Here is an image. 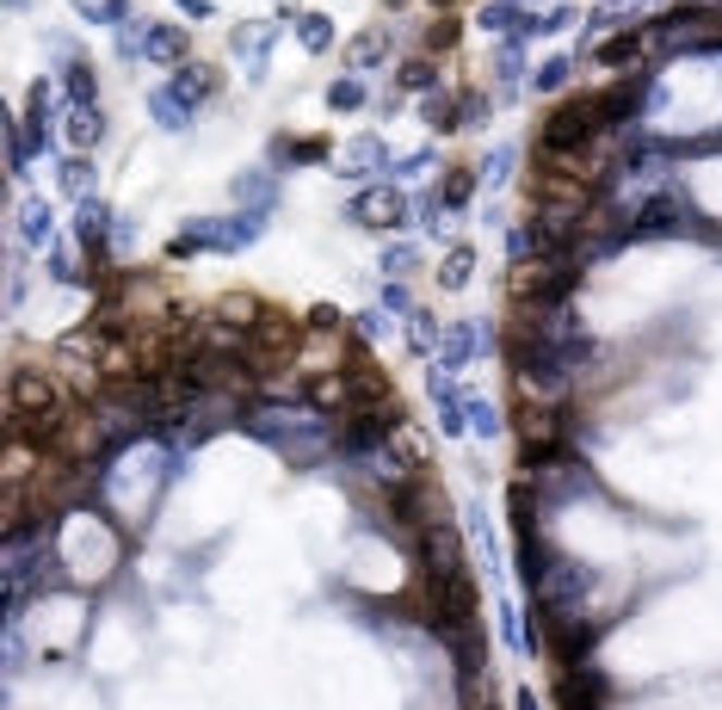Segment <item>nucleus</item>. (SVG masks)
<instances>
[{
    "label": "nucleus",
    "instance_id": "5",
    "mask_svg": "<svg viewBox=\"0 0 722 710\" xmlns=\"http://www.w3.org/2000/svg\"><path fill=\"white\" fill-rule=\"evenodd\" d=\"M352 223L359 229H396L401 216H408V198H401V186H371V192L352 198Z\"/></svg>",
    "mask_w": 722,
    "mask_h": 710
},
{
    "label": "nucleus",
    "instance_id": "32",
    "mask_svg": "<svg viewBox=\"0 0 722 710\" xmlns=\"http://www.w3.org/2000/svg\"><path fill=\"white\" fill-rule=\"evenodd\" d=\"M495 75H500V87H513V80L525 75V38H507V43H500Z\"/></svg>",
    "mask_w": 722,
    "mask_h": 710
},
{
    "label": "nucleus",
    "instance_id": "18",
    "mask_svg": "<svg viewBox=\"0 0 722 710\" xmlns=\"http://www.w3.org/2000/svg\"><path fill=\"white\" fill-rule=\"evenodd\" d=\"M69 142H75V154L99 149V142H105V112H99V105H75V112H69Z\"/></svg>",
    "mask_w": 722,
    "mask_h": 710
},
{
    "label": "nucleus",
    "instance_id": "13",
    "mask_svg": "<svg viewBox=\"0 0 722 710\" xmlns=\"http://www.w3.org/2000/svg\"><path fill=\"white\" fill-rule=\"evenodd\" d=\"M142 62H161V68H179L191 62V43L179 25H149V38H142Z\"/></svg>",
    "mask_w": 722,
    "mask_h": 710
},
{
    "label": "nucleus",
    "instance_id": "45",
    "mask_svg": "<svg viewBox=\"0 0 722 710\" xmlns=\"http://www.w3.org/2000/svg\"><path fill=\"white\" fill-rule=\"evenodd\" d=\"M309 327H340V309H327V303H322L315 315H309Z\"/></svg>",
    "mask_w": 722,
    "mask_h": 710
},
{
    "label": "nucleus",
    "instance_id": "31",
    "mask_svg": "<svg viewBox=\"0 0 722 710\" xmlns=\"http://www.w3.org/2000/svg\"><path fill=\"white\" fill-rule=\"evenodd\" d=\"M414 266H420V248H414V241H389V248H383V278H408Z\"/></svg>",
    "mask_w": 722,
    "mask_h": 710
},
{
    "label": "nucleus",
    "instance_id": "16",
    "mask_svg": "<svg viewBox=\"0 0 722 710\" xmlns=\"http://www.w3.org/2000/svg\"><path fill=\"white\" fill-rule=\"evenodd\" d=\"M383 57H389V32H359V38L346 43V62H352V75H371V68H383Z\"/></svg>",
    "mask_w": 722,
    "mask_h": 710
},
{
    "label": "nucleus",
    "instance_id": "21",
    "mask_svg": "<svg viewBox=\"0 0 722 710\" xmlns=\"http://www.w3.org/2000/svg\"><path fill=\"white\" fill-rule=\"evenodd\" d=\"M62 94L75 99V105H99V75H94V62L69 57V68H62Z\"/></svg>",
    "mask_w": 722,
    "mask_h": 710
},
{
    "label": "nucleus",
    "instance_id": "2",
    "mask_svg": "<svg viewBox=\"0 0 722 710\" xmlns=\"http://www.w3.org/2000/svg\"><path fill=\"white\" fill-rule=\"evenodd\" d=\"M513 426H519V445H525V463H532V470L569 463L574 426H569V414H562V402H525Z\"/></svg>",
    "mask_w": 722,
    "mask_h": 710
},
{
    "label": "nucleus",
    "instance_id": "7",
    "mask_svg": "<svg viewBox=\"0 0 722 710\" xmlns=\"http://www.w3.org/2000/svg\"><path fill=\"white\" fill-rule=\"evenodd\" d=\"M643 99H648V75H618L599 94V112H606V130L611 124H630V117L643 112Z\"/></svg>",
    "mask_w": 722,
    "mask_h": 710
},
{
    "label": "nucleus",
    "instance_id": "19",
    "mask_svg": "<svg viewBox=\"0 0 722 710\" xmlns=\"http://www.w3.org/2000/svg\"><path fill=\"white\" fill-rule=\"evenodd\" d=\"M593 62H606V68L630 75V62H643V32H618V38H606L599 50H593Z\"/></svg>",
    "mask_w": 722,
    "mask_h": 710
},
{
    "label": "nucleus",
    "instance_id": "26",
    "mask_svg": "<svg viewBox=\"0 0 722 710\" xmlns=\"http://www.w3.org/2000/svg\"><path fill=\"white\" fill-rule=\"evenodd\" d=\"M285 25H297L303 50H327V43H334V25H327L322 13H285Z\"/></svg>",
    "mask_w": 722,
    "mask_h": 710
},
{
    "label": "nucleus",
    "instance_id": "9",
    "mask_svg": "<svg viewBox=\"0 0 722 710\" xmlns=\"http://www.w3.org/2000/svg\"><path fill=\"white\" fill-rule=\"evenodd\" d=\"M475 25L495 32V38H532V13H525L519 0H482V7H475Z\"/></svg>",
    "mask_w": 722,
    "mask_h": 710
},
{
    "label": "nucleus",
    "instance_id": "20",
    "mask_svg": "<svg viewBox=\"0 0 722 710\" xmlns=\"http://www.w3.org/2000/svg\"><path fill=\"white\" fill-rule=\"evenodd\" d=\"M315 154H327L322 136H272V167H303Z\"/></svg>",
    "mask_w": 722,
    "mask_h": 710
},
{
    "label": "nucleus",
    "instance_id": "40",
    "mask_svg": "<svg viewBox=\"0 0 722 710\" xmlns=\"http://www.w3.org/2000/svg\"><path fill=\"white\" fill-rule=\"evenodd\" d=\"M50 278H62V285H80V266L69 248H50Z\"/></svg>",
    "mask_w": 722,
    "mask_h": 710
},
{
    "label": "nucleus",
    "instance_id": "22",
    "mask_svg": "<svg viewBox=\"0 0 722 710\" xmlns=\"http://www.w3.org/2000/svg\"><path fill=\"white\" fill-rule=\"evenodd\" d=\"M57 186H62L69 198H94V186H99L94 161H87V154H69V161L57 167Z\"/></svg>",
    "mask_w": 722,
    "mask_h": 710
},
{
    "label": "nucleus",
    "instance_id": "11",
    "mask_svg": "<svg viewBox=\"0 0 722 710\" xmlns=\"http://www.w3.org/2000/svg\"><path fill=\"white\" fill-rule=\"evenodd\" d=\"M112 204L105 198H80V211H75V235H80V248H94V253H105V241H112Z\"/></svg>",
    "mask_w": 722,
    "mask_h": 710
},
{
    "label": "nucleus",
    "instance_id": "46",
    "mask_svg": "<svg viewBox=\"0 0 722 710\" xmlns=\"http://www.w3.org/2000/svg\"><path fill=\"white\" fill-rule=\"evenodd\" d=\"M606 7H618V13H648L655 0H606Z\"/></svg>",
    "mask_w": 722,
    "mask_h": 710
},
{
    "label": "nucleus",
    "instance_id": "10",
    "mask_svg": "<svg viewBox=\"0 0 722 710\" xmlns=\"http://www.w3.org/2000/svg\"><path fill=\"white\" fill-rule=\"evenodd\" d=\"M167 87H173L179 99H186V105H204V99H216V94H223V75H216L210 62H179Z\"/></svg>",
    "mask_w": 722,
    "mask_h": 710
},
{
    "label": "nucleus",
    "instance_id": "14",
    "mask_svg": "<svg viewBox=\"0 0 722 710\" xmlns=\"http://www.w3.org/2000/svg\"><path fill=\"white\" fill-rule=\"evenodd\" d=\"M272 38H278V25H272V20H248V25H235V32H228V43H235V57H248V62H253V75L266 68V57H272Z\"/></svg>",
    "mask_w": 722,
    "mask_h": 710
},
{
    "label": "nucleus",
    "instance_id": "38",
    "mask_svg": "<svg viewBox=\"0 0 722 710\" xmlns=\"http://www.w3.org/2000/svg\"><path fill=\"white\" fill-rule=\"evenodd\" d=\"M438 334H445V327H433V315H426V309H414V322H408V340H414L420 352H426V346L438 352Z\"/></svg>",
    "mask_w": 722,
    "mask_h": 710
},
{
    "label": "nucleus",
    "instance_id": "49",
    "mask_svg": "<svg viewBox=\"0 0 722 710\" xmlns=\"http://www.w3.org/2000/svg\"><path fill=\"white\" fill-rule=\"evenodd\" d=\"M433 7H451V0H433Z\"/></svg>",
    "mask_w": 722,
    "mask_h": 710
},
{
    "label": "nucleus",
    "instance_id": "28",
    "mask_svg": "<svg viewBox=\"0 0 722 710\" xmlns=\"http://www.w3.org/2000/svg\"><path fill=\"white\" fill-rule=\"evenodd\" d=\"M20 229H25V241H32V248H50V235H57V216H50V204H25Z\"/></svg>",
    "mask_w": 722,
    "mask_h": 710
},
{
    "label": "nucleus",
    "instance_id": "30",
    "mask_svg": "<svg viewBox=\"0 0 722 710\" xmlns=\"http://www.w3.org/2000/svg\"><path fill=\"white\" fill-rule=\"evenodd\" d=\"M463 421H470L475 439H495V433H500V414L482 402V396H463Z\"/></svg>",
    "mask_w": 722,
    "mask_h": 710
},
{
    "label": "nucleus",
    "instance_id": "1",
    "mask_svg": "<svg viewBox=\"0 0 722 710\" xmlns=\"http://www.w3.org/2000/svg\"><path fill=\"white\" fill-rule=\"evenodd\" d=\"M606 130L599 94H569L544 124H537V154H587V142Z\"/></svg>",
    "mask_w": 722,
    "mask_h": 710
},
{
    "label": "nucleus",
    "instance_id": "42",
    "mask_svg": "<svg viewBox=\"0 0 722 710\" xmlns=\"http://www.w3.org/2000/svg\"><path fill=\"white\" fill-rule=\"evenodd\" d=\"M463 124H488V94H463Z\"/></svg>",
    "mask_w": 722,
    "mask_h": 710
},
{
    "label": "nucleus",
    "instance_id": "36",
    "mask_svg": "<svg viewBox=\"0 0 722 710\" xmlns=\"http://www.w3.org/2000/svg\"><path fill=\"white\" fill-rule=\"evenodd\" d=\"M457 32H463V25H457L451 13L426 20V57H433V50H457Z\"/></svg>",
    "mask_w": 722,
    "mask_h": 710
},
{
    "label": "nucleus",
    "instance_id": "29",
    "mask_svg": "<svg viewBox=\"0 0 722 710\" xmlns=\"http://www.w3.org/2000/svg\"><path fill=\"white\" fill-rule=\"evenodd\" d=\"M235 198H241L248 211H272V179L266 173H241V179H235Z\"/></svg>",
    "mask_w": 722,
    "mask_h": 710
},
{
    "label": "nucleus",
    "instance_id": "43",
    "mask_svg": "<svg viewBox=\"0 0 722 710\" xmlns=\"http://www.w3.org/2000/svg\"><path fill=\"white\" fill-rule=\"evenodd\" d=\"M142 38H149V32H136V25H117V50H124V57H136V50H142Z\"/></svg>",
    "mask_w": 722,
    "mask_h": 710
},
{
    "label": "nucleus",
    "instance_id": "44",
    "mask_svg": "<svg viewBox=\"0 0 722 710\" xmlns=\"http://www.w3.org/2000/svg\"><path fill=\"white\" fill-rule=\"evenodd\" d=\"M173 7H179V13H191V20H210V13H216L210 0H173Z\"/></svg>",
    "mask_w": 722,
    "mask_h": 710
},
{
    "label": "nucleus",
    "instance_id": "48",
    "mask_svg": "<svg viewBox=\"0 0 722 710\" xmlns=\"http://www.w3.org/2000/svg\"><path fill=\"white\" fill-rule=\"evenodd\" d=\"M383 7H389V13H401V7H408V0H383Z\"/></svg>",
    "mask_w": 722,
    "mask_h": 710
},
{
    "label": "nucleus",
    "instance_id": "3",
    "mask_svg": "<svg viewBox=\"0 0 722 710\" xmlns=\"http://www.w3.org/2000/svg\"><path fill=\"white\" fill-rule=\"evenodd\" d=\"M581 278H587V266L574 253L525 260V266H513V297H519V309H550V303H569Z\"/></svg>",
    "mask_w": 722,
    "mask_h": 710
},
{
    "label": "nucleus",
    "instance_id": "47",
    "mask_svg": "<svg viewBox=\"0 0 722 710\" xmlns=\"http://www.w3.org/2000/svg\"><path fill=\"white\" fill-rule=\"evenodd\" d=\"M513 705H519V710H544V705H537V692H519Z\"/></svg>",
    "mask_w": 722,
    "mask_h": 710
},
{
    "label": "nucleus",
    "instance_id": "6",
    "mask_svg": "<svg viewBox=\"0 0 722 710\" xmlns=\"http://www.w3.org/2000/svg\"><path fill=\"white\" fill-rule=\"evenodd\" d=\"M495 340L488 334V322H451L445 334H438V365L445 371H463V365H475L482 359V346Z\"/></svg>",
    "mask_w": 722,
    "mask_h": 710
},
{
    "label": "nucleus",
    "instance_id": "33",
    "mask_svg": "<svg viewBox=\"0 0 722 710\" xmlns=\"http://www.w3.org/2000/svg\"><path fill=\"white\" fill-rule=\"evenodd\" d=\"M75 13L80 20H94V25H124L130 0H75Z\"/></svg>",
    "mask_w": 722,
    "mask_h": 710
},
{
    "label": "nucleus",
    "instance_id": "17",
    "mask_svg": "<svg viewBox=\"0 0 722 710\" xmlns=\"http://www.w3.org/2000/svg\"><path fill=\"white\" fill-rule=\"evenodd\" d=\"M191 112H198V105H186L173 87H154L149 94V117L161 124V130H191Z\"/></svg>",
    "mask_w": 722,
    "mask_h": 710
},
{
    "label": "nucleus",
    "instance_id": "23",
    "mask_svg": "<svg viewBox=\"0 0 722 710\" xmlns=\"http://www.w3.org/2000/svg\"><path fill=\"white\" fill-rule=\"evenodd\" d=\"M475 272V253L463 248V241H451V253H445V266H438V290H463Z\"/></svg>",
    "mask_w": 722,
    "mask_h": 710
},
{
    "label": "nucleus",
    "instance_id": "8",
    "mask_svg": "<svg viewBox=\"0 0 722 710\" xmlns=\"http://www.w3.org/2000/svg\"><path fill=\"white\" fill-rule=\"evenodd\" d=\"M334 167H340L346 179H364V173L389 167V142H383V136H352V142H340Z\"/></svg>",
    "mask_w": 722,
    "mask_h": 710
},
{
    "label": "nucleus",
    "instance_id": "12",
    "mask_svg": "<svg viewBox=\"0 0 722 710\" xmlns=\"http://www.w3.org/2000/svg\"><path fill=\"white\" fill-rule=\"evenodd\" d=\"M420 124L438 136L463 130V94H445V87H433V94H420Z\"/></svg>",
    "mask_w": 722,
    "mask_h": 710
},
{
    "label": "nucleus",
    "instance_id": "37",
    "mask_svg": "<svg viewBox=\"0 0 722 710\" xmlns=\"http://www.w3.org/2000/svg\"><path fill=\"white\" fill-rule=\"evenodd\" d=\"M420 223H426V235H451L457 229V211H445L438 198H426V204H420Z\"/></svg>",
    "mask_w": 722,
    "mask_h": 710
},
{
    "label": "nucleus",
    "instance_id": "25",
    "mask_svg": "<svg viewBox=\"0 0 722 710\" xmlns=\"http://www.w3.org/2000/svg\"><path fill=\"white\" fill-rule=\"evenodd\" d=\"M396 80H401V94H433L438 87V62L433 57H408Z\"/></svg>",
    "mask_w": 722,
    "mask_h": 710
},
{
    "label": "nucleus",
    "instance_id": "34",
    "mask_svg": "<svg viewBox=\"0 0 722 710\" xmlns=\"http://www.w3.org/2000/svg\"><path fill=\"white\" fill-rule=\"evenodd\" d=\"M569 488H587V495H593V476H587V470H581L574 458H569ZM537 500H544V513H562V495H556L544 476H537Z\"/></svg>",
    "mask_w": 722,
    "mask_h": 710
},
{
    "label": "nucleus",
    "instance_id": "24",
    "mask_svg": "<svg viewBox=\"0 0 722 710\" xmlns=\"http://www.w3.org/2000/svg\"><path fill=\"white\" fill-rule=\"evenodd\" d=\"M513 167H519V149H513V142H500V149L482 154V167H475V173H482V186H507Z\"/></svg>",
    "mask_w": 722,
    "mask_h": 710
},
{
    "label": "nucleus",
    "instance_id": "15",
    "mask_svg": "<svg viewBox=\"0 0 722 710\" xmlns=\"http://www.w3.org/2000/svg\"><path fill=\"white\" fill-rule=\"evenodd\" d=\"M475 186H482V173L475 167H445L438 173V204H445V211H470V198H475Z\"/></svg>",
    "mask_w": 722,
    "mask_h": 710
},
{
    "label": "nucleus",
    "instance_id": "41",
    "mask_svg": "<svg viewBox=\"0 0 722 710\" xmlns=\"http://www.w3.org/2000/svg\"><path fill=\"white\" fill-rule=\"evenodd\" d=\"M569 25H574V7H550L544 20L532 13V38H537V32H569Z\"/></svg>",
    "mask_w": 722,
    "mask_h": 710
},
{
    "label": "nucleus",
    "instance_id": "35",
    "mask_svg": "<svg viewBox=\"0 0 722 710\" xmlns=\"http://www.w3.org/2000/svg\"><path fill=\"white\" fill-rule=\"evenodd\" d=\"M327 105H334V112H359V105H364V80L359 75L334 80V87H327Z\"/></svg>",
    "mask_w": 722,
    "mask_h": 710
},
{
    "label": "nucleus",
    "instance_id": "27",
    "mask_svg": "<svg viewBox=\"0 0 722 710\" xmlns=\"http://www.w3.org/2000/svg\"><path fill=\"white\" fill-rule=\"evenodd\" d=\"M569 80H574V57H550L544 68H532V87H537V94H562Z\"/></svg>",
    "mask_w": 722,
    "mask_h": 710
},
{
    "label": "nucleus",
    "instance_id": "39",
    "mask_svg": "<svg viewBox=\"0 0 722 710\" xmlns=\"http://www.w3.org/2000/svg\"><path fill=\"white\" fill-rule=\"evenodd\" d=\"M383 309H389V315H414V290L401 285V278H389V285H383Z\"/></svg>",
    "mask_w": 722,
    "mask_h": 710
},
{
    "label": "nucleus",
    "instance_id": "50",
    "mask_svg": "<svg viewBox=\"0 0 722 710\" xmlns=\"http://www.w3.org/2000/svg\"><path fill=\"white\" fill-rule=\"evenodd\" d=\"M475 710H495V705H475Z\"/></svg>",
    "mask_w": 722,
    "mask_h": 710
},
{
    "label": "nucleus",
    "instance_id": "4",
    "mask_svg": "<svg viewBox=\"0 0 722 710\" xmlns=\"http://www.w3.org/2000/svg\"><path fill=\"white\" fill-rule=\"evenodd\" d=\"M593 587H599V575H593L587 562L556 557L550 569H544V581H537V599H544V612L581 618V606H587V594H593Z\"/></svg>",
    "mask_w": 722,
    "mask_h": 710
}]
</instances>
